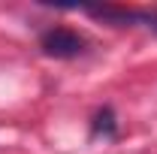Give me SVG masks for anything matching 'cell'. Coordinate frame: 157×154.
<instances>
[{"mask_svg":"<svg viewBox=\"0 0 157 154\" xmlns=\"http://www.w3.org/2000/svg\"><path fill=\"white\" fill-rule=\"evenodd\" d=\"M39 48L48 55V58H78L85 52V39L78 37L76 30H67V27H52L39 37Z\"/></svg>","mask_w":157,"mask_h":154,"instance_id":"cell-1","label":"cell"},{"mask_svg":"<svg viewBox=\"0 0 157 154\" xmlns=\"http://www.w3.org/2000/svg\"><path fill=\"white\" fill-rule=\"evenodd\" d=\"M85 12H91L94 18L112 21V24H118V27H124V24H133V21L142 18L139 12H133V9H121V6H88Z\"/></svg>","mask_w":157,"mask_h":154,"instance_id":"cell-2","label":"cell"}]
</instances>
